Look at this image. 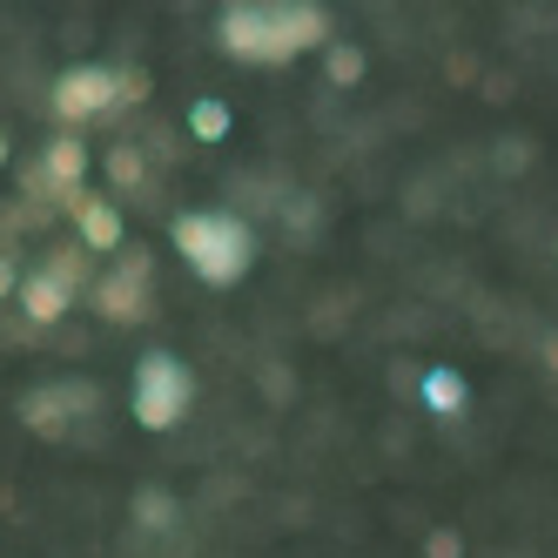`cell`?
Wrapping results in <instances>:
<instances>
[{
	"label": "cell",
	"instance_id": "6da1fadb",
	"mask_svg": "<svg viewBox=\"0 0 558 558\" xmlns=\"http://www.w3.org/2000/svg\"><path fill=\"white\" fill-rule=\"evenodd\" d=\"M222 54L229 61H256L276 68L303 48H330V14L316 0H243V8L222 14Z\"/></svg>",
	"mask_w": 558,
	"mask_h": 558
},
{
	"label": "cell",
	"instance_id": "7a4b0ae2",
	"mask_svg": "<svg viewBox=\"0 0 558 558\" xmlns=\"http://www.w3.org/2000/svg\"><path fill=\"white\" fill-rule=\"evenodd\" d=\"M169 243H175V250L189 256V269L203 276V283H216V290L243 283L250 263H256L250 222H235V216H222V209H189V216H175V222H169Z\"/></svg>",
	"mask_w": 558,
	"mask_h": 558
},
{
	"label": "cell",
	"instance_id": "3957f363",
	"mask_svg": "<svg viewBox=\"0 0 558 558\" xmlns=\"http://www.w3.org/2000/svg\"><path fill=\"white\" fill-rule=\"evenodd\" d=\"M189 397H195V377L182 371V356L148 350L142 364H135V424H142V430H169V424H182Z\"/></svg>",
	"mask_w": 558,
	"mask_h": 558
},
{
	"label": "cell",
	"instance_id": "277c9868",
	"mask_svg": "<svg viewBox=\"0 0 558 558\" xmlns=\"http://www.w3.org/2000/svg\"><path fill=\"white\" fill-rule=\"evenodd\" d=\"M148 269L155 263L142 250H129V263L95 283V310L108 316V324H148Z\"/></svg>",
	"mask_w": 558,
	"mask_h": 558
},
{
	"label": "cell",
	"instance_id": "5b68a950",
	"mask_svg": "<svg viewBox=\"0 0 558 558\" xmlns=\"http://www.w3.org/2000/svg\"><path fill=\"white\" fill-rule=\"evenodd\" d=\"M114 101H122L114 68H68L54 82V114L61 122H95V114H108Z\"/></svg>",
	"mask_w": 558,
	"mask_h": 558
},
{
	"label": "cell",
	"instance_id": "8992f818",
	"mask_svg": "<svg viewBox=\"0 0 558 558\" xmlns=\"http://www.w3.org/2000/svg\"><path fill=\"white\" fill-rule=\"evenodd\" d=\"M88 404H95V390H88V384H54V390H34L27 404H21V417L41 430V437H54L74 411H88Z\"/></svg>",
	"mask_w": 558,
	"mask_h": 558
},
{
	"label": "cell",
	"instance_id": "52a82bcc",
	"mask_svg": "<svg viewBox=\"0 0 558 558\" xmlns=\"http://www.w3.org/2000/svg\"><path fill=\"white\" fill-rule=\"evenodd\" d=\"M74 235H82V250L108 256V250H122V209L101 203V195H74Z\"/></svg>",
	"mask_w": 558,
	"mask_h": 558
},
{
	"label": "cell",
	"instance_id": "ba28073f",
	"mask_svg": "<svg viewBox=\"0 0 558 558\" xmlns=\"http://www.w3.org/2000/svg\"><path fill=\"white\" fill-rule=\"evenodd\" d=\"M21 310H27V324H61L74 310V290L54 269H34V276H21Z\"/></svg>",
	"mask_w": 558,
	"mask_h": 558
},
{
	"label": "cell",
	"instance_id": "9c48e42d",
	"mask_svg": "<svg viewBox=\"0 0 558 558\" xmlns=\"http://www.w3.org/2000/svg\"><path fill=\"white\" fill-rule=\"evenodd\" d=\"M82 175H88V148L74 142V135H61V142H48V162H41V182L61 195V203H74L82 195Z\"/></svg>",
	"mask_w": 558,
	"mask_h": 558
},
{
	"label": "cell",
	"instance_id": "30bf717a",
	"mask_svg": "<svg viewBox=\"0 0 558 558\" xmlns=\"http://www.w3.org/2000/svg\"><path fill=\"white\" fill-rule=\"evenodd\" d=\"M424 404H430L437 417H458V411H464V377L445 371V364H430V371H424Z\"/></svg>",
	"mask_w": 558,
	"mask_h": 558
},
{
	"label": "cell",
	"instance_id": "8fae6325",
	"mask_svg": "<svg viewBox=\"0 0 558 558\" xmlns=\"http://www.w3.org/2000/svg\"><path fill=\"white\" fill-rule=\"evenodd\" d=\"M229 129H235V114H229V101H216V95H209V101H195V108H189V135L203 142V148H209V142H222Z\"/></svg>",
	"mask_w": 558,
	"mask_h": 558
},
{
	"label": "cell",
	"instance_id": "7c38bea8",
	"mask_svg": "<svg viewBox=\"0 0 558 558\" xmlns=\"http://www.w3.org/2000/svg\"><path fill=\"white\" fill-rule=\"evenodd\" d=\"M324 74L337 88H356V82H364V48H356V41H330L324 48Z\"/></svg>",
	"mask_w": 558,
	"mask_h": 558
},
{
	"label": "cell",
	"instance_id": "4fadbf2b",
	"mask_svg": "<svg viewBox=\"0 0 558 558\" xmlns=\"http://www.w3.org/2000/svg\"><path fill=\"white\" fill-rule=\"evenodd\" d=\"M135 518H142L148 532H169V525H175V498H169V492H142V498H135Z\"/></svg>",
	"mask_w": 558,
	"mask_h": 558
},
{
	"label": "cell",
	"instance_id": "5bb4252c",
	"mask_svg": "<svg viewBox=\"0 0 558 558\" xmlns=\"http://www.w3.org/2000/svg\"><path fill=\"white\" fill-rule=\"evenodd\" d=\"M142 169H148V162H142V148H129V142L108 155V182H114V189H135V182H142Z\"/></svg>",
	"mask_w": 558,
	"mask_h": 558
},
{
	"label": "cell",
	"instance_id": "9a60e30c",
	"mask_svg": "<svg viewBox=\"0 0 558 558\" xmlns=\"http://www.w3.org/2000/svg\"><path fill=\"white\" fill-rule=\"evenodd\" d=\"M424 558H464V538H458L451 525H437V532L424 538Z\"/></svg>",
	"mask_w": 558,
	"mask_h": 558
},
{
	"label": "cell",
	"instance_id": "2e32d148",
	"mask_svg": "<svg viewBox=\"0 0 558 558\" xmlns=\"http://www.w3.org/2000/svg\"><path fill=\"white\" fill-rule=\"evenodd\" d=\"M21 290V269H14V256H0V296H14Z\"/></svg>",
	"mask_w": 558,
	"mask_h": 558
},
{
	"label": "cell",
	"instance_id": "e0dca14e",
	"mask_svg": "<svg viewBox=\"0 0 558 558\" xmlns=\"http://www.w3.org/2000/svg\"><path fill=\"white\" fill-rule=\"evenodd\" d=\"M545 364H551V371H558V337H545Z\"/></svg>",
	"mask_w": 558,
	"mask_h": 558
},
{
	"label": "cell",
	"instance_id": "ac0fdd59",
	"mask_svg": "<svg viewBox=\"0 0 558 558\" xmlns=\"http://www.w3.org/2000/svg\"><path fill=\"white\" fill-rule=\"evenodd\" d=\"M0 169H8V135H0Z\"/></svg>",
	"mask_w": 558,
	"mask_h": 558
}]
</instances>
